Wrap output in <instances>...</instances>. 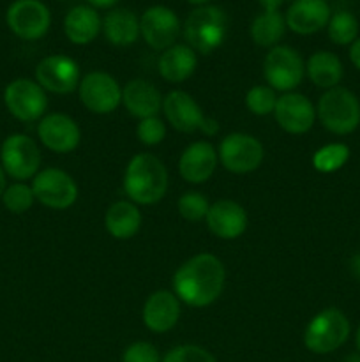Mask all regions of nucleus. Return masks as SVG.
Masks as SVG:
<instances>
[{
  "label": "nucleus",
  "mask_w": 360,
  "mask_h": 362,
  "mask_svg": "<svg viewBox=\"0 0 360 362\" xmlns=\"http://www.w3.org/2000/svg\"><path fill=\"white\" fill-rule=\"evenodd\" d=\"M226 271L222 262L210 253H200L176 269L173 290L176 299L191 308H207L224 290Z\"/></svg>",
  "instance_id": "1"
},
{
  "label": "nucleus",
  "mask_w": 360,
  "mask_h": 362,
  "mask_svg": "<svg viewBox=\"0 0 360 362\" xmlns=\"http://www.w3.org/2000/svg\"><path fill=\"white\" fill-rule=\"evenodd\" d=\"M124 191L133 204L152 205L168 191V172L161 159L141 152L131 158L124 173Z\"/></svg>",
  "instance_id": "2"
},
{
  "label": "nucleus",
  "mask_w": 360,
  "mask_h": 362,
  "mask_svg": "<svg viewBox=\"0 0 360 362\" xmlns=\"http://www.w3.org/2000/svg\"><path fill=\"white\" fill-rule=\"evenodd\" d=\"M228 18L224 11L215 6H200L187 16L184 37L187 46L201 55H208L224 42Z\"/></svg>",
  "instance_id": "3"
},
{
  "label": "nucleus",
  "mask_w": 360,
  "mask_h": 362,
  "mask_svg": "<svg viewBox=\"0 0 360 362\" xmlns=\"http://www.w3.org/2000/svg\"><path fill=\"white\" fill-rule=\"evenodd\" d=\"M316 117L325 129L346 136L360 126L359 98L344 87L330 88L318 101Z\"/></svg>",
  "instance_id": "4"
},
{
  "label": "nucleus",
  "mask_w": 360,
  "mask_h": 362,
  "mask_svg": "<svg viewBox=\"0 0 360 362\" xmlns=\"http://www.w3.org/2000/svg\"><path fill=\"white\" fill-rule=\"evenodd\" d=\"M349 331L352 327L346 315L337 308H327L307 324L304 345L316 356H327L348 341Z\"/></svg>",
  "instance_id": "5"
},
{
  "label": "nucleus",
  "mask_w": 360,
  "mask_h": 362,
  "mask_svg": "<svg viewBox=\"0 0 360 362\" xmlns=\"http://www.w3.org/2000/svg\"><path fill=\"white\" fill-rule=\"evenodd\" d=\"M162 113L173 129L180 133H200L214 136L219 131L217 120L207 119L201 106L194 101L191 94L184 90H172L162 99Z\"/></svg>",
  "instance_id": "6"
},
{
  "label": "nucleus",
  "mask_w": 360,
  "mask_h": 362,
  "mask_svg": "<svg viewBox=\"0 0 360 362\" xmlns=\"http://www.w3.org/2000/svg\"><path fill=\"white\" fill-rule=\"evenodd\" d=\"M0 166L18 182L34 179L41 166V151L27 134H9L0 145Z\"/></svg>",
  "instance_id": "7"
},
{
  "label": "nucleus",
  "mask_w": 360,
  "mask_h": 362,
  "mask_svg": "<svg viewBox=\"0 0 360 362\" xmlns=\"http://www.w3.org/2000/svg\"><path fill=\"white\" fill-rule=\"evenodd\" d=\"M4 105L20 122H35L44 117L48 98L44 88L35 80L16 78L4 88Z\"/></svg>",
  "instance_id": "8"
},
{
  "label": "nucleus",
  "mask_w": 360,
  "mask_h": 362,
  "mask_svg": "<svg viewBox=\"0 0 360 362\" xmlns=\"http://www.w3.org/2000/svg\"><path fill=\"white\" fill-rule=\"evenodd\" d=\"M306 66L302 57L289 46H274L263 60V76L268 87L279 92L295 90L304 80Z\"/></svg>",
  "instance_id": "9"
},
{
  "label": "nucleus",
  "mask_w": 360,
  "mask_h": 362,
  "mask_svg": "<svg viewBox=\"0 0 360 362\" xmlns=\"http://www.w3.org/2000/svg\"><path fill=\"white\" fill-rule=\"evenodd\" d=\"M217 158L229 173L244 175L260 168L265 158V148L261 141L251 134L232 133L219 144Z\"/></svg>",
  "instance_id": "10"
},
{
  "label": "nucleus",
  "mask_w": 360,
  "mask_h": 362,
  "mask_svg": "<svg viewBox=\"0 0 360 362\" xmlns=\"http://www.w3.org/2000/svg\"><path fill=\"white\" fill-rule=\"evenodd\" d=\"M35 200L53 211H64L78 200V186L73 177L60 168L39 170L32 179Z\"/></svg>",
  "instance_id": "11"
},
{
  "label": "nucleus",
  "mask_w": 360,
  "mask_h": 362,
  "mask_svg": "<svg viewBox=\"0 0 360 362\" xmlns=\"http://www.w3.org/2000/svg\"><path fill=\"white\" fill-rule=\"evenodd\" d=\"M80 101L88 112L95 115H108L115 112L122 103V88L119 81L108 73L92 71L80 81Z\"/></svg>",
  "instance_id": "12"
},
{
  "label": "nucleus",
  "mask_w": 360,
  "mask_h": 362,
  "mask_svg": "<svg viewBox=\"0 0 360 362\" xmlns=\"http://www.w3.org/2000/svg\"><path fill=\"white\" fill-rule=\"evenodd\" d=\"M6 21L16 37L37 41L49 30L52 14L41 0H14L7 9Z\"/></svg>",
  "instance_id": "13"
},
{
  "label": "nucleus",
  "mask_w": 360,
  "mask_h": 362,
  "mask_svg": "<svg viewBox=\"0 0 360 362\" xmlns=\"http://www.w3.org/2000/svg\"><path fill=\"white\" fill-rule=\"evenodd\" d=\"M35 81L53 94H71L80 87V67L67 55L44 57L35 67Z\"/></svg>",
  "instance_id": "14"
},
{
  "label": "nucleus",
  "mask_w": 360,
  "mask_h": 362,
  "mask_svg": "<svg viewBox=\"0 0 360 362\" xmlns=\"http://www.w3.org/2000/svg\"><path fill=\"white\" fill-rule=\"evenodd\" d=\"M140 34L150 48L164 52L175 45L180 34V20L164 6H152L141 14Z\"/></svg>",
  "instance_id": "15"
},
{
  "label": "nucleus",
  "mask_w": 360,
  "mask_h": 362,
  "mask_svg": "<svg viewBox=\"0 0 360 362\" xmlns=\"http://www.w3.org/2000/svg\"><path fill=\"white\" fill-rule=\"evenodd\" d=\"M37 136L48 151L67 154L78 148L81 141V131L66 113H48L39 120Z\"/></svg>",
  "instance_id": "16"
},
{
  "label": "nucleus",
  "mask_w": 360,
  "mask_h": 362,
  "mask_svg": "<svg viewBox=\"0 0 360 362\" xmlns=\"http://www.w3.org/2000/svg\"><path fill=\"white\" fill-rule=\"evenodd\" d=\"M274 117L279 127L286 133L304 134L311 131L316 120V108L306 95L288 92L277 99Z\"/></svg>",
  "instance_id": "17"
},
{
  "label": "nucleus",
  "mask_w": 360,
  "mask_h": 362,
  "mask_svg": "<svg viewBox=\"0 0 360 362\" xmlns=\"http://www.w3.org/2000/svg\"><path fill=\"white\" fill-rule=\"evenodd\" d=\"M208 230L224 240L239 239L247 230V212L233 200H217L210 205L205 218Z\"/></svg>",
  "instance_id": "18"
},
{
  "label": "nucleus",
  "mask_w": 360,
  "mask_h": 362,
  "mask_svg": "<svg viewBox=\"0 0 360 362\" xmlns=\"http://www.w3.org/2000/svg\"><path fill=\"white\" fill-rule=\"evenodd\" d=\"M217 151L208 141H194L179 159V172L186 182L203 184L214 175L217 166Z\"/></svg>",
  "instance_id": "19"
},
{
  "label": "nucleus",
  "mask_w": 360,
  "mask_h": 362,
  "mask_svg": "<svg viewBox=\"0 0 360 362\" xmlns=\"http://www.w3.org/2000/svg\"><path fill=\"white\" fill-rule=\"evenodd\" d=\"M286 27L295 34L311 35L325 28L330 20V7L325 0H295L286 13Z\"/></svg>",
  "instance_id": "20"
},
{
  "label": "nucleus",
  "mask_w": 360,
  "mask_h": 362,
  "mask_svg": "<svg viewBox=\"0 0 360 362\" xmlns=\"http://www.w3.org/2000/svg\"><path fill=\"white\" fill-rule=\"evenodd\" d=\"M180 318V300L168 290H157L143 306V324L155 334L172 331Z\"/></svg>",
  "instance_id": "21"
},
{
  "label": "nucleus",
  "mask_w": 360,
  "mask_h": 362,
  "mask_svg": "<svg viewBox=\"0 0 360 362\" xmlns=\"http://www.w3.org/2000/svg\"><path fill=\"white\" fill-rule=\"evenodd\" d=\"M162 95L157 88L145 80H131L122 88V103L127 112L136 119L157 117L162 110Z\"/></svg>",
  "instance_id": "22"
},
{
  "label": "nucleus",
  "mask_w": 360,
  "mask_h": 362,
  "mask_svg": "<svg viewBox=\"0 0 360 362\" xmlns=\"http://www.w3.org/2000/svg\"><path fill=\"white\" fill-rule=\"evenodd\" d=\"M196 52L187 45H173L161 53L157 69L162 80L169 83H180L193 76L196 69Z\"/></svg>",
  "instance_id": "23"
},
{
  "label": "nucleus",
  "mask_w": 360,
  "mask_h": 362,
  "mask_svg": "<svg viewBox=\"0 0 360 362\" xmlns=\"http://www.w3.org/2000/svg\"><path fill=\"white\" fill-rule=\"evenodd\" d=\"M102 30L97 11L90 6H76L64 20V32L73 45H88Z\"/></svg>",
  "instance_id": "24"
},
{
  "label": "nucleus",
  "mask_w": 360,
  "mask_h": 362,
  "mask_svg": "<svg viewBox=\"0 0 360 362\" xmlns=\"http://www.w3.org/2000/svg\"><path fill=\"white\" fill-rule=\"evenodd\" d=\"M141 212L133 202L120 200L109 205L104 214V228L113 239L127 240L140 232Z\"/></svg>",
  "instance_id": "25"
},
{
  "label": "nucleus",
  "mask_w": 360,
  "mask_h": 362,
  "mask_svg": "<svg viewBox=\"0 0 360 362\" xmlns=\"http://www.w3.org/2000/svg\"><path fill=\"white\" fill-rule=\"evenodd\" d=\"M102 32L113 46H131L140 37V20L129 9H113L102 20Z\"/></svg>",
  "instance_id": "26"
},
{
  "label": "nucleus",
  "mask_w": 360,
  "mask_h": 362,
  "mask_svg": "<svg viewBox=\"0 0 360 362\" xmlns=\"http://www.w3.org/2000/svg\"><path fill=\"white\" fill-rule=\"evenodd\" d=\"M307 76L316 87L330 88L337 87L342 80V64L337 55L332 52H316L307 60Z\"/></svg>",
  "instance_id": "27"
},
{
  "label": "nucleus",
  "mask_w": 360,
  "mask_h": 362,
  "mask_svg": "<svg viewBox=\"0 0 360 362\" xmlns=\"http://www.w3.org/2000/svg\"><path fill=\"white\" fill-rule=\"evenodd\" d=\"M286 30V20L282 14L279 13H261L254 18L253 25H251V37L258 46L263 48H274L279 42V39L284 35Z\"/></svg>",
  "instance_id": "28"
},
{
  "label": "nucleus",
  "mask_w": 360,
  "mask_h": 362,
  "mask_svg": "<svg viewBox=\"0 0 360 362\" xmlns=\"http://www.w3.org/2000/svg\"><path fill=\"white\" fill-rule=\"evenodd\" d=\"M349 148L344 144H328L313 156V166L320 173H334L348 163Z\"/></svg>",
  "instance_id": "29"
},
{
  "label": "nucleus",
  "mask_w": 360,
  "mask_h": 362,
  "mask_svg": "<svg viewBox=\"0 0 360 362\" xmlns=\"http://www.w3.org/2000/svg\"><path fill=\"white\" fill-rule=\"evenodd\" d=\"M328 37L334 45H352L359 35V21L348 11H339L328 20Z\"/></svg>",
  "instance_id": "30"
},
{
  "label": "nucleus",
  "mask_w": 360,
  "mask_h": 362,
  "mask_svg": "<svg viewBox=\"0 0 360 362\" xmlns=\"http://www.w3.org/2000/svg\"><path fill=\"white\" fill-rule=\"evenodd\" d=\"M35 197L32 186H27L25 182H14L6 187L2 194V204L11 214H25L30 211L34 205Z\"/></svg>",
  "instance_id": "31"
},
{
  "label": "nucleus",
  "mask_w": 360,
  "mask_h": 362,
  "mask_svg": "<svg viewBox=\"0 0 360 362\" xmlns=\"http://www.w3.org/2000/svg\"><path fill=\"white\" fill-rule=\"evenodd\" d=\"M277 95H275L274 88L268 85H256V87L249 88L246 94V106L251 113L258 117H265L274 113L275 105H277Z\"/></svg>",
  "instance_id": "32"
},
{
  "label": "nucleus",
  "mask_w": 360,
  "mask_h": 362,
  "mask_svg": "<svg viewBox=\"0 0 360 362\" xmlns=\"http://www.w3.org/2000/svg\"><path fill=\"white\" fill-rule=\"evenodd\" d=\"M176 207H179V214L184 219L194 223L207 218L210 205H208V200L203 194L196 193V191H191V193H186L184 197H180Z\"/></svg>",
  "instance_id": "33"
},
{
  "label": "nucleus",
  "mask_w": 360,
  "mask_h": 362,
  "mask_svg": "<svg viewBox=\"0 0 360 362\" xmlns=\"http://www.w3.org/2000/svg\"><path fill=\"white\" fill-rule=\"evenodd\" d=\"M161 362H217L208 350L198 345H180L169 350Z\"/></svg>",
  "instance_id": "34"
},
{
  "label": "nucleus",
  "mask_w": 360,
  "mask_h": 362,
  "mask_svg": "<svg viewBox=\"0 0 360 362\" xmlns=\"http://www.w3.org/2000/svg\"><path fill=\"white\" fill-rule=\"evenodd\" d=\"M138 140L147 147H154L159 145L166 136V126L161 119L157 117H148V119L140 120L136 127Z\"/></svg>",
  "instance_id": "35"
},
{
  "label": "nucleus",
  "mask_w": 360,
  "mask_h": 362,
  "mask_svg": "<svg viewBox=\"0 0 360 362\" xmlns=\"http://www.w3.org/2000/svg\"><path fill=\"white\" fill-rule=\"evenodd\" d=\"M122 362H161L157 349L147 341H136L122 354Z\"/></svg>",
  "instance_id": "36"
},
{
  "label": "nucleus",
  "mask_w": 360,
  "mask_h": 362,
  "mask_svg": "<svg viewBox=\"0 0 360 362\" xmlns=\"http://www.w3.org/2000/svg\"><path fill=\"white\" fill-rule=\"evenodd\" d=\"M349 60L360 71V37H356L349 46Z\"/></svg>",
  "instance_id": "37"
},
{
  "label": "nucleus",
  "mask_w": 360,
  "mask_h": 362,
  "mask_svg": "<svg viewBox=\"0 0 360 362\" xmlns=\"http://www.w3.org/2000/svg\"><path fill=\"white\" fill-rule=\"evenodd\" d=\"M258 2H260V6L263 7L265 13H277L279 7L282 6L284 0H258Z\"/></svg>",
  "instance_id": "38"
},
{
  "label": "nucleus",
  "mask_w": 360,
  "mask_h": 362,
  "mask_svg": "<svg viewBox=\"0 0 360 362\" xmlns=\"http://www.w3.org/2000/svg\"><path fill=\"white\" fill-rule=\"evenodd\" d=\"M88 4H90L92 7H99V9H106V7H112V6H115L116 2H119V0H87Z\"/></svg>",
  "instance_id": "39"
},
{
  "label": "nucleus",
  "mask_w": 360,
  "mask_h": 362,
  "mask_svg": "<svg viewBox=\"0 0 360 362\" xmlns=\"http://www.w3.org/2000/svg\"><path fill=\"white\" fill-rule=\"evenodd\" d=\"M349 269H352L353 276H355L356 279H360V253H356L355 257L352 258V262H349Z\"/></svg>",
  "instance_id": "40"
},
{
  "label": "nucleus",
  "mask_w": 360,
  "mask_h": 362,
  "mask_svg": "<svg viewBox=\"0 0 360 362\" xmlns=\"http://www.w3.org/2000/svg\"><path fill=\"white\" fill-rule=\"evenodd\" d=\"M6 187H7V175H6V172H4L2 166H0V198H2Z\"/></svg>",
  "instance_id": "41"
},
{
  "label": "nucleus",
  "mask_w": 360,
  "mask_h": 362,
  "mask_svg": "<svg viewBox=\"0 0 360 362\" xmlns=\"http://www.w3.org/2000/svg\"><path fill=\"white\" fill-rule=\"evenodd\" d=\"M187 2L194 4V6L200 7V6H205V4H208V2H210V0H187Z\"/></svg>",
  "instance_id": "42"
},
{
  "label": "nucleus",
  "mask_w": 360,
  "mask_h": 362,
  "mask_svg": "<svg viewBox=\"0 0 360 362\" xmlns=\"http://www.w3.org/2000/svg\"><path fill=\"white\" fill-rule=\"evenodd\" d=\"M344 362H360V354H355V356H348Z\"/></svg>",
  "instance_id": "43"
},
{
  "label": "nucleus",
  "mask_w": 360,
  "mask_h": 362,
  "mask_svg": "<svg viewBox=\"0 0 360 362\" xmlns=\"http://www.w3.org/2000/svg\"><path fill=\"white\" fill-rule=\"evenodd\" d=\"M355 343H356V350H359V354H360V325H359V329H356V338H355Z\"/></svg>",
  "instance_id": "44"
},
{
  "label": "nucleus",
  "mask_w": 360,
  "mask_h": 362,
  "mask_svg": "<svg viewBox=\"0 0 360 362\" xmlns=\"http://www.w3.org/2000/svg\"><path fill=\"white\" fill-rule=\"evenodd\" d=\"M292 2H295V0H292Z\"/></svg>",
  "instance_id": "45"
}]
</instances>
